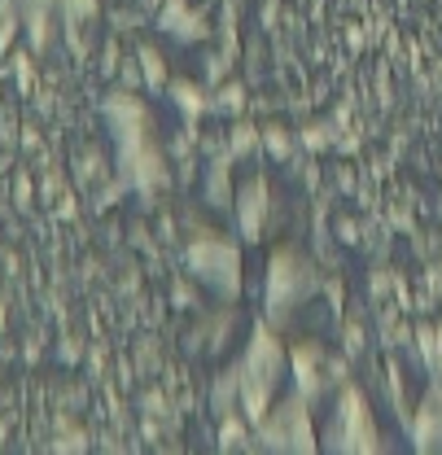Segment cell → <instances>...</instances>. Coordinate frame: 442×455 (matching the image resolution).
Returning a JSON list of instances; mask_svg holds the SVG:
<instances>
[{
	"label": "cell",
	"instance_id": "obj_3",
	"mask_svg": "<svg viewBox=\"0 0 442 455\" xmlns=\"http://www.w3.org/2000/svg\"><path fill=\"white\" fill-rule=\"evenodd\" d=\"M184 267L206 281L215 293L223 298H237L241 293V254L232 241H223L215 232H197L189 245H184Z\"/></svg>",
	"mask_w": 442,
	"mask_h": 455
},
{
	"label": "cell",
	"instance_id": "obj_21",
	"mask_svg": "<svg viewBox=\"0 0 442 455\" xmlns=\"http://www.w3.org/2000/svg\"><path fill=\"white\" fill-rule=\"evenodd\" d=\"M438 329V355H434V363H430V372H438V381H442V320L434 324Z\"/></svg>",
	"mask_w": 442,
	"mask_h": 455
},
{
	"label": "cell",
	"instance_id": "obj_11",
	"mask_svg": "<svg viewBox=\"0 0 442 455\" xmlns=\"http://www.w3.org/2000/svg\"><path fill=\"white\" fill-rule=\"evenodd\" d=\"M254 149H259V132L250 123H237L232 127V158H250Z\"/></svg>",
	"mask_w": 442,
	"mask_h": 455
},
{
	"label": "cell",
	"instance_id": "obj_13",
	"mask_svg": "<svg viewBox=\"0 0 442 455\" xmlns=\"http://www.w3.org/2000/svg\"><path fill=\"white\" fill-rule=\"evenodd\" d=\"M141 70H145V79H149V88H163V84H166L163 57L154 53V49H141Z\"/></svg>",
	"mask_w": 442,
	"mask_h": 455
},
{
	"label": "cell",
	"instance_id": "obj_20",
	"mask_svg": "<svg viewBox=\"0 0 442 455\" xmlns=\"http://www.w3.org/2000/svg\"><path fill=\"white\" fill-rule=\"evenodd\" d=\"M364 346V329L359 324H346V350H359Z\"/></svg>",
	"mask_w": 442,
	"mask_h": 455
},
{
	"label": "cell",
	"instance_id": "obj_19",
	"mask_svg": "<svg viewBox=\"0 0 442 455\" xmlns=\"http://www.w3.org/2000/svg\"><path fill=\"white\" fill-rule=\"evenodd\" d=\"M307 145H311V149H325V145H329V132H325V123H311V127H307Z\"/></svg>",
	"mask_w": 442,
	"mask_h": 455
},
{
	"label": "cell",
	"instance_id": "obj_16",
	"mask_svg": "<svg viewBox=\"0 0 442 455\" xmlns=\"http://www.w3.org/2000/svg\"><path fill=\"white\" fill-rule=\"evenodd\" d=\"M206 193H211L215 206L232 202V197H228V163H215V171H211V188H206Z\"/></svg>",
	"mask_w": 442,
	"mask_h": 455
},
{
	"label": "cell",
	"instance_id": "obj_18",
	"mask_svg": "<svg viewBox=\"0 0 442 455\" xmlns=\"http://www.w3.org/2000/svg\"><path fill=\"white\" fill-rule=\"evenodd\" d=\"M70 18H92L97 13V0H61Z\"/></svg>",
	"mask_w": 442,
	"mask_h": 455
},
{
	"label": "cell",
	"instance_id": "obj_7",
	"mask_svg": "<svg viewBox=\"0 0 442 455\" xmlns=\"http://www.w3.org/2000/svg\"><path fill=\"white\" fill-rule=\"evenodd\" d=\"M237 224H241V236H259L263 224H268V180L254 175L237 188Z\"/></svg>",
	"mask_w": 442,
	"mask_h": 455
},
{
	"label": "cell",
	"instance_id": "obj_12",
	"mask_svg": "<svg viewBox=\"0 0 442 455\" xmlns=\"http://www.w3.org/2000/svg\"><path fill=\"white\" fill-rule=\"evenodd\" d=\"M171 92H175V106H180V110H189V114H197L202 106H211V101H206V97H202L193 84H171Z\"/></svg>",
	"mask_w": 442,
	"mask_h": 455
},
{
	"label": "cell",
	"instance_id": "obj_8",
	"mask_svg": "<svg viewBox=\"0 0 442 455\" xmlns=\"http://www.w3.org/2000/svg\"><path fill=\"white\" fill-rule=\"evenodd\" d=\"M412 447L416 451H442V381L425 395L416 420H412Z\"/></svg>",
	"mask_w": 442,
	"mask_h": 455
},
{
	"label": "cell",
	"instance_id": "obj_14",
	"mask_svg": "<svg viewBox=\"0 0 442 455\" xmlns=\"http://www.w3.org/2000/svg\"><path fill=\"white\" fill-rule=\"evenodd\" d=\"M263 140H268L272 158H289V132H285L280 123H268V127H263Z\"/></svg>",
	"mask_w": 442,
	"mask_h": 455
},
{
	"label": "cell",
	"instance_id": "obj_1",
	"mask_svg": "<svg viewBox=\"0 0 442 455\" xmlns=\"http://www.w3.org/2000/svg\"><path fill=\"white\" fill-rule=\"evenodd\" d=\"M289 368V355L263 324L254 329V341L245 350V363H241V411L250 425H259L268 411H272V398H277V386Z\"/></svg>",
	"mask_w": 442,
	"mask_h": 455
},
{
	"label": "cell",
	"instance_id": "obj_2",
	"mask_svg": "<svg viewBox=\"0 0 442 455\" xmlns=\"http://www.w3.org/2000/svg\"><path fill=\"white\" fill-rule=\"evenodd\" d=\"M325 447L329 451H382L368 398L359 395V386H350V381L342 386V395L333 403V416L325 425Z\"/></svg>",
	"mask_w": 442,
	"mask_h": 455
},
{
	"label": "cell",
	"instance_id": "obj_10",
	"mask_svg": "<svg viewBox=\"0 0 442 455\" xmlns=\"http://www.w3.org/2000/svg\"><path fill=\"white\" fill-rule=\"evenodd\" d=\"M18 18H22V4L18 0H0V49H9V40L18 36Z\"/></svg>",
	"mask_w": 442,
	"mask_h": 455
},
{
	"label": "cell",
	"instance_id": "obj_4",
	"mask_svg": "<svg viewBox=\"0 0 442 455\" xmlns=\"http://www.w3.org/2000/svg\"><path fill=\"white\" fill-rule=\"evenodd\" d=\"M259 443L268 451H316V429H311V403L302 395H289L272 403V411L254 425Z\"/></svg>",
	"mask_w": 442,
	"mask_h": 455
},
{
	"label": "cell",
	"instance_id": "obj_6",
	"mask_svg": "<svg viewBox=\"0 0 442 455\" xmlns=\"http://www.w3.org/2000/svg\"><path fill=\"white\" fill-rule=\"evenodd\" d=\"M289 368H293V386L307 403H316L325 390V346L307 341V346H293L289 350Z\"/></svg>",
	"mask_w": 442,
	"mask_h": 455
},
{
	"label": "cell",
	"instance_id": "obj_5",
	"mask_svg": "<svg viewBox=\"0 0 442 455\" xmlns=\"http://www.w3.org/2000/svg\"><path fill=\"white\" fill-rule=\"evenodd\" d=\"M316 289V267L302 250H277L272 254V267H268V302H272V315L285 311H298L307 302V293Z\"/></svg>",
	"mask_w": 442,
	"mask_h": 455
},
{
	"label": "cell",
	"instance_id": "obj_15",
	"mask_svg": "<svg viewBox=\"0 0 442 455\" xmlns=\"http://www.w3.org/2000/svg\"><path fill=\"white\" fill-rule=\"evenodd\" d=\"M241 106H245V92H241L237 84H228V88H223L220 97H211V110H228V114H237Z\"/></svg>",
	"mask_w": 442,
	"mask_h": 455
},
{
	"label": "cell",
	"instance_id": "obj_17",
	"mask_svg": "<svg viewBox=\"0 0 442 455\" xmlns=\"http://www.w3.org/2000/svg\"><path fill=\"white\" fill-rule=\"evenodd\" d=\"M241 438H245V425L228 411V416H223V429H220V447L223 451H228V447H241Z\"/></svg>",
	"mask_w": 442,
	"mask_h": 455
},
{
	"label": "cell",
	"instance_id": "obj_22",
	"mask_svg": "<svg viewBox=\"0 0 442 455\" xmlns=\"http://www.w3.org/2000/svg\"><path fill=\"white\" fill-rule=\"evenodd\" d=\"M18 4H49V0H18Z\"/></svg>",
	"mask_w": 442,
	"mask_h": 455
},
{
	"label": "cell",
	"instance_id": "obj_9",
	"mask_svg": "<svg viewBox=\"0 0 442 455\" xmlns=\"http://www.w3.org/2000/svg\"><path fill=\"white\" fill-rule=\"evenodd\" d=\"M211 403H215V411H220V416L237 411V403H241V368L223 372V381H215V390H211Z\"/></svg>",
	"mask_w": 442,
	"mask_h": 455
}]
</instances>
